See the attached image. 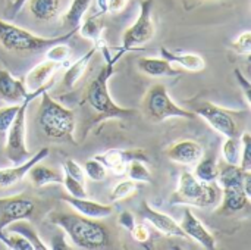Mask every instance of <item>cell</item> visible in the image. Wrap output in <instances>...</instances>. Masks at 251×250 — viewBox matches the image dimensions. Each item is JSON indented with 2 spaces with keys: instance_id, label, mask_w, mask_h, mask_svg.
Masks as SVG:
<instances>
[{
  "instance_id": "1",
  "label": "cell",
  "mask_w": 251,
  "mask_h": 250,
  "mask_svg": "<svg viewBox=\"0 0 251 250\" xmlns=\"http://www.w3.org/2000/svg\"><path fill=\"white\" fill-rule=\"evenodd\" d=\"M100 50L104 56V65L100 68L94 80L88 84L82 103L90 106V109L99 116V121L128 119V118L135 116L138 113L135 109H126L122 106H118L109 93V80L115 74V65L119 60V57H122L126 52L122 47H119L116 55L112 56L107 46L100 47Z\"/></svg>"
},
{
  "instance_id": "2",
  "label": "cell",
  "mask_w": 251,
  "mask_h": 250,
  "mask_svg": "<svg viewBox=\"0 0 251 250\" xmlns=\"http://www.w3.org/2000/svg\"><path fill=\"white\" fill-rule=\"evenodd\" d=\"M49 221L59 227L78 249L100 250L110 246L109 228L100 222V220L88 218L81 214L66 212H50Z\"/></svg>"
},
{
  "instance_id": "3",
  "label": "cell",
  "mask_w": 251,
  "mask_h": 250,
  "mask_svg": "<svg viewBox=\"0 0 251 250\" xmlns=\"http://www.w3.org/2000/svg\"><path fill=\"white\" fill-rule=\"evenodd\" d=\"M38 124L41 131L56 141L75 143V112L56 102L47 90L41 93L38 108Z\"/></svg>"
},
{
  "instance_id": "4",
  "label": "cell",
  "mask_w": 251,
  "mask_h": 250,
  "mask_svg": "<svg viewBox=\"0 0 251 250\" xmlns=\"http://www.w3.org/2000/svg\"><path fill=\"white\" fill-rule=\"evenodd\" d=\"M76 31L78 29H69L66 34L47 38V37L34 35L28 29H24L18 25L0 19V44L3 46V49L16 53L41 52V50H47L54 44L68 43L74 37V34H76Z\"/></svg>"
},
{
  "instance_id": "5",
  "label": "cell",
  "mask_w": 251,
  "mask_h": 250,
  "mask_svg": "<svg viewBox=\"0 0 251 250\" xmlns=\"http://www.w3.org/2000/svg\"><path fill=\"white\" fill-rule=\"evenodd\" d=\"M222 197L221 187L215 183L200 181L193 172H182L178 187L174 192L171 205H188L196 208H213L219 205Z\"/></svg>"
},
{
  "instance_id": "6",
  "label": "cell",
  "mask_w": 251,
  "mask_h": 250,
  "mask_svg": "<svg viewBox=\"0 0 251 250\" xmlns=\"http://www.w3.org/2000/svg\"><path fill=\"white\" fill-rule=\"evenodd\" d=\"M246 172H250V171H243L238 165L226 164L225 167L219 168L218 181L221 184L222 197L219 202L221 205H219L218 214L232 215V214H237L238 211H243L247 206L250 196L246 193L244 186H243Z\"/></svg>"
},
{
  "instance_id": "7",
  "label": "cell",
  "mask_w": 251,
  "mask_h": 250,
  "mask_svg": "<svg viewBox=\"0 0 251 250\" xmlns=\"http://www.w3.org/2000/svg\"><path fill=\"white\" fill-rule=\"evenodd\" d=\"M51 83L43 85L41 88L31 91L29 96L19 105V109L15 115V119L10 125V128L6 133V158L12 164H22L24 161L29 159L34 153H31L26 147L25 137H26V109L28 105L38 97L43 91L49 90Z\"/></svg>"
},
{
  "instance_id": "8",
  "label": "cell",
  "mask_w": 251,
  "mask_h": 250,
  "mask_svg": "<svg viewBox=\"0 0 251 250\" xmlns=\"http://www.w3.org/2000/svg\"><path fill=\"white\" fill-rule=\"evenodd\" d=\"M143 112L154 124L163 122L171 118L194 119L197 115L193 111L178 106L169 96L163 84H154L146 93L143 100Z\"/></svg>"
},
{
  "instance_id": "9",
  "label": "cell",
  "mask_w": 251,
  "mask_h": 250,
  "mask_svg": "<svg viewBox=\"0 0 251 250\" xmlns=\"http://www.w3.org/2000/svg\"><path fill=\"white\" fill-rule=\"evenodd\" d=\"M153 0H141L140 1V13L137 21L128 27L124 32L122 49L125 52L138 50V46L149 43L156 32L153 19H151Z\"/></svg>"
},
{
  "instance_id": "10",
  "label": "cell",
  "mask_w": 251,
  "mask_h": 250,
  "mask_svg": "<svg viewBox=\"0 0 251 250\" xmlns=\"http://www.w3.org/2000/svg\"><path fill=\"white\" fill-rule=\"evenodd\" d=\"M193 108H194L193 112L196 115L201 116L215 131L221 133L226 139L240 136V127H238L234 115L229 111H226L212 102H207V100L199 102Z\"/></svg>"
},
{
  "instance_id": "11",
  "label": "cell",
  "mask_w": 251,
  "mask_h": 250,
  "mask_svg": "<svg viewBox=\"0 0 251 250\" xmlns=\"http://www.w3.org/2000/svg\"><path fill=\"white\" fill-rule=\"evenodd\" d=\"M94 159L101 162L116 175L125 174L128 164L132 161H141L144 164L150 162V156L144 149H112L101 155H96Z\"/></svg>"
},
{
  "instance_id": "12",
  "label": "cell",
  "mask_w": 251,
  "mask_h": 250,
  "mask_svg": "<svg viewBox=\"0 0 251 250\" xmlns=\"http://www.w3.org/2000/svg\"><path fill=\"white\" fill-rule=\"evenodd\" d=\"M35 205L26 196H10L0 199V230L18 220H29Z\"/></svg>"
},
{
  "instance_id": "13",
  "label": "cell",
  "mask_w": 251,
  "mask_h": 250,
  "mask_svg": "<svg viewBox=\"0 0 251 250\" xmlns=\"http://www.w3.org/2000/svg\"><path fill=\"white\" fill-rule=\"evenodd\" d=\"M140 215L144 221H147L151 227H154L160 234L168 236V237H181V239H187L185 233L182 231L181 225L171 218L166 214H162L159 211H156L154 208L150 206L149 202H141L140 206Z\"/></svg>"
},
{
  "instance_id": "14",
  "label": "cell",
  "mask_w": 251,
  "mask_h": 250,
  "mask_svg": "<svg viewBox=\"0 0 251 250\" xmlns=\"http://www.w3.org/2000/svg\"><path fill=\"white\" fill-rule=\"evenodd\" d=\"M181 228L185 233L187 239H193L200 246L207 250L216 249V239L215 236L203 225V222L193 214L191 209H184V215L181 220Z\"/></svg>"
},
{
  "instance_id": "15",
  "label": "cell",
  "mask_w": 251,
  "mask_h": 250,
  "mask_svg": "<svg viewBox=\"0 0 251 250\" xmlns=\"http://www.w3.org/2000/svg\"><path fill=\"white\" fill-rule=\"evenodd\" d=\"M203 147L196 140L184 139L168 147L166 156L169 161L179 165H196L203 158Z\"/></svg>"
},
{
  "instance_id": "16",
  "label": "cell",
  "mask_w": 251,
  "mask_h": 250,
  "mask_svg": "<svg viewBox=\"0 0 251 250\" xmlns=\"http://www.w3.org/2000/svg\"><path fill=\"white\" fill-rule=\"evenodd\" d=\"M31 91L26 90L25 81L15 78L7 69L0 68V100L9 105L22 103Z\"/></svg>"
},
{
  "instance_id": "17",
  "label": "cell",
  "mask_w": 251,
  "mask_h": 250,
  "mask_svg": "<svg viewBox=\"0 0 251 250\" xmlns=\"http://www.w3.org/2000/svg\"><path fill=\"white\" fill-rule=\"evenodd\" d=\"M47 156H49V147H43L37 153H34L29 159L24 161L21 165H16L13 168L0 169V189H9L15 184L21 183L26 177L29 168L37 162H43Z\"/></svg>"
},
{
  "instance_id": "18",
  "label": "cell",
  "mask_w": 251,
  "mask_h": 250,
  "mask_svg": "<svg viewBox=\"0 0 251 250\" xmlns=\"http://www.w3.org/2000/svg\"><path fill=\"white\" fill-rule=\"evenodd\" d=\"M63 202H66L75 212L88 218H94V220H103L113 214L112 205L93 202V200H88L87 197H72L68 194L63 197Z\"/></svg>"
},
{
  "instance_id": "19",
  "label": "cell",
  "mask_w": 251,
  "mask_h": 250,
  "mask_svg": "<svg viewBox=\"0 0 251 250\" xmlns=\"http://www.w3.org/2000/svg\"><path fill=\"white\" fill-rule=\"evenodd\" d=\"M63 63H59V62H54V60H44L38 65H35L26 75L25 78V87L28 91H35L38 88H41L43 85L51 83V77L53 74L62 66Z\"/></svg>"
},
{
  "instance_id": "20",
  "label": "cell",
  "mask_w": 251,
  "mask_h": 250,
  "mask_svg": "<svg viewBox=\"0 0 251 250\" xmlns=\"http://www.w3.org/2000/svg\"><path fill=\"white\" fill-rule=\"evenodd\" d=\"M160 57L166 59L171 63H176L181 68H185L188 71L200 72L206 68V60L197 55V53H188V52H174L166 47L160 49Z\"/></svg>"
},
{
  "instance_id": "21",
  "label": "cell",
  "mask_w": 251,
  "mask_h": 250,
  "mask_svg": "<svg viewBox=\"0 0 251 250\" xmlns=\"http://www.w3.org/2000/svg\"><path fill=\"white\" fill-rule=\"evenodd\" d=\"M138 69L150 77H176L181 74V69H176L174 63L168 62L163 57H140Z\"/></svg>"
},
{
  "instance_id": "22",
  "label": "cell",
  "mask_w": 251,
  "mask_h": 250,
  "mask_svg": "<svg viewBox=\"0 0 251 250\" xmlns=\"http://www.w3.org/2000/svg\"><path fill=\"white\" fill-rule=\"evenodd\" d=\"M103 12L97 10L96 13H91L87 16V19L84 22L79 24L78 27V31L81 32L82 37L88 38L93 41V46L100 49L104 46V41H103V29H104V22H103Z\"/></svg>"
},
{
  "instance_id": "23",
  "label": "cell",
  "mask_w": 251,
  "mask_h": 250,
  "mask_svg": "<svg viewBox=\"0 0 251 250\" xmlns=\"http://www.w3.org/2000/svg\"><path fill=\"white\" fill-rule=\"evenodd\" d=\"M26 175L34 187H44L47 184H62L63 181V175L59 171L49 168L41 162L34 164Z\"/></svg>"
},
{
  "instance_id": "24",
  "label": "cell",
  "mask_w": 251,
  "mask_h": 250,
  "mask_svg": "<svg viewBox=\"0 0 251 250\" xmlns=\"http://www.w3.org/2000/svg\"><path fill=\"white\" fill-rule=\"evenodd\" d=\"M97 50H99V49L93 46L84 56H81L74 65H71V66L66 69V72H65V75H63V80H62V85H63L66 90H72V88L76 85V83L84 77L85 69H87V66H88V63H90L91 57L96 55Z\"/></svg>"
},
{
  "instance_id": "25",
  "label": "cell",
  "mask_w": 251,
  "mask_h": 250,
  "mask_svg": "<svg viewBox=\"0 0 251 250\" xmlns=\"http://www.w3.org/2000/svg\"><path fill=\"white\" fill-rule=\"evenodd\" d=\"M7 231H12V233H16L19 236H22L24 239H26L29 242V245L32 246V250H47L51 249L50 246H47L41 239L40 236L37 234L35 228L26 221V220H18V221H13L10 222L7 227H6Z\"/></svg>"
},
{
  "instance_id": "26",
  "label": "cell",
  "mask_w": 251,
  "mask_h": 250,
  "mask_svg": "<svg viewBox=\"0 0 251 250\" xmlns=\"http://www.w3.org/2000/svg\"><path fill=\"white\" fill-rule=\"evenodd\" d=\"M31 15L38 21H51L57 16L60 0H26Z\"/></svg>"
},
{
  "instance_id": "27",
  "label": "cell",
  "mask_w": 251,
  "mask_h": 250,
  "mask_svg": "<svg viewBox=\"0 0 251 250\" xmlns=\"http://www.w3.org/2000/svg\"><path fill=\"white\" fill-rule=\"evenodd\" d=\"M93 0H72L66 13L63 15V25L69 29H78Z\"/></svg>"
},
{
  "instance_id": "28",
  "label": "cell",
  "mask_w": 251,
  "mask_h": 250,
  "mask_svg": "<svg viewBox=\"0 0 251 250\" xmlns=\"http://www.w3.org/2000/svg\"><path fill=\"white\" fill-rule=\"evenodd\" d=\"M194 169V175L204 183H215L218 181V175H219V165L216 162V159L213 156L209 158H201L196 165Z\"/></svg>"
},
{
  "instance_id": "29",
  "label": "cell",
  "mask_w": 251,
  "mask_h": 250,
  "mask_svg": "<svg viewBox=\"0 0 251 250\" xmlns=\"http://www.w3.org/2000/svg\"><path fill=\"white\" fill-rule=\"evenodd\" d=\"M222 155L226 164L240 165L241 159V137H228L222 146Z\"/></svg>"
},
{
  "instance_id": "30",
  "label": "cell",
  "mask_w": 251,
  "mask_h": 250,
  "mask_svg": "<svg viewBox=\"0 0 251 250\" xmlns=\"http://www.w3.org/2000/svg\"><path fill=\"white\" fill-rule=\"evenodd\" d=\"M140 189L138 183L134 181V180H125V181H121L118 183L113 190L110 192V200L112 202H118V200H124L126 197H131L134 193H137V190Z\"/></svg>"
},
{
  "instance_id": "31",
  "label": "cell",
  "mask_w": 251,
  "mask_h": 250,
  "mask_svg": "<svg viewBox=\"0 0 251 250\" xmlns=\"http://www.w3.org/2000/svg\"><path fill=\"white\" fill-rule=\"evenodd\" d=\"M0 242H3L9 249L12 250H32V246L29 245V242L26 239H24L22 236L7 231L6 228L0 230Z\"/></svg>"
},
{
  "instance_id": "32",
  "label": "cell",
  "mask_w": 251,
  "mask_h": 250,
  "mask_svg": "<svg viewBox=\"0 0 251 250\" xmlns=\"http://www.w3.org/2000/svg\"><path fill=\"white\" fill-rule=\"evenodd\" d=\"M126 172H128V177L137 183H150L151 181V174H150L149 168L144 165V162H141V161L129 162L126 167Z\"/></svg>"
},
{
  "instance_id": "33",
  "label": "cell",
  "mask_w": 251,
  "mask_h": 250,
  "mask_svg": "<svg viewBox=\"0 0 251 250\" xmlns=\"http://www.w3.org/2000/svg\"><path fill=\"white\" fill-rule=\"evenodd\" d=\"M84 172L93 181H103L107 175V168L101 162L93 158L84 164Z\"/></svg>"
},
{
  "instance_id": "34",
  "label": "cell",
  "mask_w": 251,
  "mask_h": 250,
  "mask_svg": "<svg viewBox=\"0 0 251 250\" xmlns=\"http://www.w3.org/2000/svg\"><path fill=\"white\" fill-rule=\"evenodd\" d=\"M19 105H10V106L0 108V137L6 136L7 130L10 128V125L15 119V115L19 109Z\"/></svg>"
},
{
  "instance_id": "35",
  "label": "cell",
  "mask_w": 251,
  "mask_h": 250,
  "mask_svg": "<svg viewBox=\"0 0 251 250\" xmlns=\"http://www.w3.org/2000/svg\"><path fill=\"white\" fill-rule=\"evenodd\" d=\"M62 184L65 186L69 196H72V197H87V190L84 187V183H79L78 180L72 178L71 175L65 174Z\"/></svg>"
},
{
  "instance_id": "36",
  "label": "cell",
  "mask_w": 251,
  "mask_h": 250,
  "mask_svg": "<svg viewBox=\"0 0 251 250\" xmlns=\"http://www.w3.org/2000/svg\"><path fill=\"white\" fill-rule=\"evenodd\" d=\"M238 167L243 171H251V136L249 133L241 136V159Z\"/></svg>"
},
{
  "instance_id": "37",
  "label": "cell",
  "mask_w": 251,
  "mask_h": 250,
  "mask_svg": "<svg viewBox=\"0 0 251 250\" xmlns=\"http://www.w3.org/2000/svg\"><path fill=\"white\" fill-rule=\"evenodd\" d=\"M71 55V49L66 46V43H59V44H54L51 47L47 49L46 52V57L50 59V60H54V62H59V63H63L68 60Z\"/></svg>"
},
{
  "instance_id": "38",
  "label": "cell",
  "mask_w": 251,
  "mask_h": 250,
  "mask_svg": "<svg viewBox=\"0 0 251 250\" xmlns=\"http://www.w3.org/2000/svg\"><path fill=\"white\" fill-rule=\"evenodd\" d=\"M231 49L234 52H237L238 55H250L251 53V32L246 31L243 34H240L232 43H231Z\"/></svg>"
},
{
  "instance_id": "39",
  "label": "cell",
  "mask_w": 251,
  "mask_h": 250,
  "mask_svg": "<svg viewBox=\"0 0 251 250\" xmlns=\"http://www.w3.org/2000/svg\"><path fill=\"white\" fill-rule=\"evenodd\" d=\"M63 169H65V174L71 175L72 178L78 180L79 183H84L85 181V172H84V168L79 167L74 159H66L65 164H63Z\"/></svg>"
},
{
  "instance_id": "40",
  "label": "cell",
  "mask_w": 251,
  "mask_h": 250,
  "mask_svg": "<svg viewBox=\"0 0 251 250\" xmlns=\"http://www.w3.org/2000/svg\"><path fill=\"white\" fill-rule=\"evenodd\" d=\"M234 75H235V80H237V83H238V85H240V88L243 90V93H244V97H246V102L250 105L251 103V83L250 80L241 72V69L240 68H237V69H234Z\"/></svg>"
},
{
  "instance_id": "41",
  "label": "cell",
  "mask_w": 251,
  "mask_h": 250,
  "mask_svg": "<svg viewBox=\"0 0 251 250\" xmlns=\"http://www.w3.org/2000/svg\"><path fill=\"white\" fill-rule=\"evenodd\" d=\"M129 233L132 234V239L135 242H138L140 245H147L150 240V231H149L147 225H144V224H135Z\"/></svg>"
},
{
  "instance_id": "42",
  "label": "cell",
  "mask_w": 251,
  "mask_h": 250,
  "mask_svg": "<svg viewBox=\"0 0 251 250\" xmlns=\"http://www.w3.org/2000/svg\"><path fill=\"white\" fill-rule=\"evenodd\" d=\"M119 225L124 227L125 230L131 231L135 225V221H134V215L129 212V211H124L121 215H119Z\"/></svg>"
},
{
  "instance_id": "43",
  "label": "cell",
  "mask_w": 251,
  "mask_h": 250,
  "mask_svg": "<svg viewBox=\"0 0 251 250\" xmlns=\"http://www.w3.org/2000/svg\"><path fill=\"white\" fill-rule=\"evenodd\" d=\"M128 0H107V12L110 13H119L125 6Z\"/></svg>"
},
{
  "instance_id": "44",
  "label": "cell",
  "mask_w": 251,
  "mask_h": 250,
  "mask_svg": "<svg viewBox=\"0 0 251 250\" xmlns=\"http://www.w3.org/2000/svg\"><path fill=\"white\" fill-rule=\"evenodd\" d=\"M25 3H26V0H13V3H12V15L18 13Z\"/></svg>"
}]
</instances>
